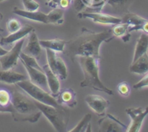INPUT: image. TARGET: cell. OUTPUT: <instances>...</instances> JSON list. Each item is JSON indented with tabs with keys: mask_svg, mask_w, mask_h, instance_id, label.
Listing matches in <instances>:
<instances>
[{
	"mask_svg": "<svg viewBox=\"0 0 148 132\" xmlns=\"http://www.w3.org/2000/svg\"><path fill=\"white\" fill-rule=\"evenodd\" d=\"M130 70L133 73L143 75L148 72V53L144 54L141 57L132 62L130 67Z\"/></svg>",
	"mask_w": 148,
	"mask_h": 132,
	"instance_id": "obj_20",
	"label": "cell"
},
{
	"mask_svg": "<svg viewBox=\"0 0 148 132\" xmlns=\"http://www.w3.org/2000/svg\"><path fill=\"white\" fill-rule=\"evenodd\" d=\"M148 51V34L143 33L139 39H137L135 49H134V56H133L132 62L138 59L140 57L147 53Z\"/></svg>",
	"mask_w": 148,
	"mask_h": 132,
	"instance_id": "obj_21",
	"label": "cell"
},
{
	"mask_svg": "<svg viewBox=\"0 0 148 132\" xmlns=\"http://www.w3.org/2000/svg\"><path fill=\"white\" fill-rule=\"evenodd\" d=\"M42 68H43V71H44L45 74H46L48 86H49V90H50L51 94L54 97H56L59 93V91H60L61 88L59 78L57 76L56 74H55L51 70V69L49 68L48 64L43 65Z\"/></svg>",
	"mask_w": 148,
	"mask_h": 132,
	"instance_id": "obj_14",
	"label": "cell"
},
{
	"mask_svg": "<svg viewBox=\"0 0 148 132\" xmlns=\"http://www.w3.org/2000/svg\"><path fill=\"white\" fill-rule=\"evenodd\" d=\"M26 79L24 74L15 72L12 70H0V83L15 85L17 83Z\"/></svg>",
	"mask_w": 148,
	"mask_h": 132,
	"instance_id": "obj_18",
	"label": "cell"
},
{
	"mask_svg": "<svg viewBox=\"0 0 148 132\" xmlns=\"http://www.w3.org/2000/svg\"><path fill=\"white\" fill-rule=\"evenodd\" d=\"M133 1L134 0H107V3L115 10L121 12L124 11L126 13L127 12H126L127 9L132 3Z\"/></svg>",
	"mask_w": 148,
	"mask_h": 132,
	"instance_id": "obj_27",
	"label": "cell"
},
{
	"mask_svg": "<svg viewBox=\"0 0 148 132\" xmlns=\"http://www.w3.org/2000/svg\"><path fill=\"white\" fill-rule=\"evenodd\" d=\"M79 18H89L96 23L105 25H116L122 22L121 17H115L111 15L101 12H79L78 15Z\"/></svg>",
	"mask_w": 148,
	"mask_h": 132,
	"instance_id": "obj_8",
	"label": "cell"
},
{
	"mask_svg": "<svg viewBox=\"0 0 148 132\" xmlns=\"http://www.w3.org/2000/svg\"><path fill=\"white\" fill-rule=\"evenodd\" d=\"M142 30H143L144 33L148 34V20L145 22V24L143 25V29H142Z\"/></svg>",
	"mask_w": 148,
	"mask_h": 132,
	"instance_id": "obj_37",
	"label": "cell"
},
{
	"mask_svg": "<svg viewBox=\"0 0 148 132\" xmlns=\"http://www.w3.org/2000/svg\"><path fill=\"white\" fill-rule=\"evenodd\" d=\"M87 7L92 9H101L107 2V0H82Z\"/></svg>",
	"mask_w": 148,
	"mask_h": 132,
	"instance_id": "obj_30",
	"label": "cell"
},
{
	"mask_svg": "<svg viewBox=\"0 0 148 132\" xmlns=\"http://www.w3.org/2000/svg\"><path fill=\"white\" fill-rule=\"evenodd\" d=\"M113 36L111 30L96 33L82 28L78 36L66 42L64 52L73 60L79 56H89L100 58V46L103 42Z\"/></svg>",
	"mask_w": 148,
	"mask_h": 132,
	"instance_id": "obj_1",
	"label": "cell"
},
{
	"mask_svg": "<svg viewBox=\"0 0 148 132\" xmlns=\"http://www.w3.org/2000/svg\"><path fill=\"white\" fill-rule=\"evenodd\" d=\"M7 52H8V50H7V49H4V48H3L2 46L0 45V57L2 56V55H5Z\"/></svg>",
	"mask_w": 148,
	"mask_h": 132,
	"instance_id": "obj_38",
	"label": "cell"
},
{
	"mask_svg": "<svg viewBox=\"0 0 148 132\" xmlns=\"http://www.w3.org/2000/svg\"><path fill=\"white\" fill-rule=\"evenodd\" d=\"M85 100L95 114L99 116L105 114L110 104L105 98L97 94H88L85 97Z\"/></svg>",
	"mask_w": 148,
	"mask_h": 132,
	"instance_id": "obj_9",
	"label": "cell"
},
{
	"mask_svg": "<svg viewBox=\"0 0 148 132\" xmlns=\"http://www.w3.org/2000/svg\"><path fill=\"white\" fill-rule=\"evenodd\" d=\"M33 30H34V28L32 27L31 26H29V25L22 26L21 28L17 30V31L10 33V35H8L6 37L2 38L1 39V41H0V44L8 45L18 41L20 39L25 37L27 35H29V33Z\"/></svg>",
	"mask_w": 148,
	"mask_h": 132,
	"instance_id": "obj_16",
	"label": "cell"
},
{
	"mask_svg": "<svg viewBox=\"0 0 148 132\" xmlns=\"http://www.w3.org/2000/svg\"><path fill=\"white\" fill-rule=\"evenodd\" d=\"M55 74L57 75L59 79L65 80L67 78L68 71L64 61L61 57L56 55V68H55Z\"/></svg>",
	"mask_w": 148,
	"mask_h": 132,
	"instance_id": "obj_25",
	"label": "cell"
},
{
	"mask_svg": "<svg viewBox=\"0 0 148 132\" xmlns=\"http://www.w3.org/2000/svg\"><path fill=\"white\" fill-rule=\"evenodd\" d=\"M23 52L27 55L33 56L36 59H38L40 57L42 52V46H40L39 39L35 30H32L29 33L28 41L27 45L23 49Z\"/></svg>",
	"mask_w": 148,
	"mask_h": 132,
	"instance_id": "obj_12",
	"label": "cell"
},
{
	"mask_svg": "<svg viewBox=\"0 0 148 132\" xmlns=\"http://www.w3.org/2000/svg\"><path fill=\"white\" fill-rule=\"evenodd\" d=\"M58 103L63 105L74 107L77 104L76 93L72 88H65L59 91L56 96Z\"/></svg>",
	"mask_w": 148,
	"mask_h": 132,
	"instance_id": "obj_19",
	"label": "cell"
},
{
	"mask_svg": "<svg viewBox=\"0 0 148 132\" xmlns=\"http://www.w3.org/2000/svg\"><path fill=\"white\" fill-rule=\"evenodd\" d=\"M20 88L12 87V116L15 121L36 123L41 115V111L37 107L34 100Z\"/></svg>",
	"mask_w": 148,
	"mask_h": 132,
	"instance_id": "obj_2",
	"label": "cell"
},
{
	"mask_svg": "<svg viewBox=\"0 0 148 132\" xmlns=\"http://www.w3.org/2000/svg\"><path fill=\"white\" fill-rule=\"evenodd\" d=\"M12 111V86L0 83V113H11Z\"/></svg>",
	"mask_w": 148,
	"mask_h": 132,
	"instance_id": "obj_10",
	"label": "cell"
},
{
	"mask_svg": "<svg viewBox=\"0 0 148 132\" xmlns=\"http://www.w3.org/2000/svg\"><path fill=\"white\" fill-rule=\"evenodd\" d=\"M126 113L131 118V123L127 128V132H139L143 125V120L148 115V106L145 108L129 107L126 109Z\"/></svg>",
	"mask_w": 148,
	"mask_h": 132,
	"instance_id": "obj_7",
	"label": "cell"
},
{
	"mask_svg": "<svg viewBox=\"0 0 148 132\" xmlns=\"http://www.w3.org/2000/svg\"><path fill=\"white\" fill-rule=\"evenodd\" d=\"M42 48L49 49L54 52H63L64 50L66 41L60 39H49V40H39Z\"/></svg>",
	"mask_w": 148,
	"mask_h": 132,
	"instance_id": "obj_22",
	"label": "cell"
},
{
	"mask_svg": "<svg viewBox=\"0 0 148 132\" xmlns=\"http://www.w3.org/2000/svg\"><path fill=\"white\" fill-rule=\"evenodd\" d=\"M74 7L77 11L80 12L82 10H83L87 7L82 0H74Z\"/></svg>",
	"mask_w": 148,
	"mask_h": 132,
	"instance_id": "obj_34",
	"label": "cell"
},
{
	"mask_svg": "<svg viewBox=\"0 0 148 132\" xmlns=\"http://www.w3.org/2000/svg\"><path fill=\"white\" fill-rule=\"evenodd\" d=\"M21 62L25 68L27 73H28L29 77H30V81L32 83L36 84L45 90L49 88L46 74H45L43 70H38L37 68H32V67H30L25 64L24 62Z\"/></svg>",
	"mask_w": 148,
	"mask_h": 132,
	"instance_id": "obj_11",
	"label": "cell"
},
{
	"mask_svg": "<svg viewBox=\"0 0 148 132\" xmlns=\"http://www.w3.org/2000/svg\"><path fill=\"white\" fill-rule=\"evenodd\" d=\"M25 10L27 11H37L38 10L40 5L35 0H22Z\"/></svg>",
	"mask_w": 148,
	"mask_h": 132,
	"instance_id": "obj_31",
	"label": "cell"
},
{
	"mask_svg": "<svg viewBox=\"0 0 148 132\" xmlns=\"http://www.w3.org/2000/svg\"><path fill=\"white\" fill-rule=\"evenodd\" d=\"M128 28V24L121 22L118 24L114 25V26L111 29V32H112L113 36L121 37L124 42H127L130 39V33L129 32Z\"/></svg>",
	"mask_w": 148,
	"mask_h": 132,
	"instance_id": "obj_23",
	"label": "cell"
},
{
	"mask_svg": "<svg viewBox=\"0 0 148 132\" xmlns=\"http://www.w3.org/2000/svg\"><path fill=\"white\" fill-rule=\"evenodd\" d=\"M72 2V0H59V7L63 9V10L67 9L71 5Z\"/></svg>",
	"mask_w": 148,
	"mask_h": 132,
	"instance_id": "obj_35",
	"label": "cell"
},
{
	"mask_svg": "<svg viewBox=\"0 0 148 132\" xmlns=\"http://www.w3.org/2000/svg\"><path fill=\"white\" fill-rule=\"evenodd\" d=\"M118 92L124 97H127L130 94V87L127 82H121L117 86Z\"/></svg>",
	"mask_w": 148,
	"mask_h": 132,
	"instance_id": "obj_32",
	"label": "cell"
},
{
	"mask_svg": "<svg viewBox=\"0 0 148 132\" xmlns=\"http://www.w3.org/2000/svg\"><path fill=\"white\" fill-rule=\"evenodd\" d=\"M123 23H126L128 24L129 32L131 31H137L143 29V25L145 24L147 19L144 18L135 13L131 12H126L121 17Z\"/></svg>",
	"mask_w": 148,
	"mask_h": 132,
	"instance_id": "obj_15",
	"label": "cell"
},
{
	"mask_svg": "<svg viewBox=\"0 0 148 132\" xmlns=\"http://www.w3.org/2000/svg\"><path fill=\"white\" fill-rule=\"evenodd\" d=\"M20 59L21 62H24L25 64L27 65L28 66L32 67V68H37L38 70H43L42 67L40 66V65L38 62L37 59L36 57L30 55H27V54L24 53L23 52H21L20 55Z\"/></svg>",
	"mask_w": 148,
	"mask_h": 132,
	"instance_id": "obj_28",
	"label": "cell"
},
{
	"mask_svg": "<svg viewBox=\"0 0 148 132\" xmlns=\"http://www.w3.org/2000/svg\"><path fill=\"white\" fill-rule=\"evenodd\" d=\"M15 85L20 88V89L23 90L26 94H28L36 101L54 107H59L62 105L58 103L56 97L52 96L41 87L32 83L30 80H23L17 83Z\"/></svg>",
	"mask_w": 148,
	"mask_h": 132,
	"instance_id": "obj_5",
	"label": "cell"
},
{
	"mask_svg": "<svg viewBox=\"0 0 148 132\" xmlns=\"http://www.w3.org/2000/svg\"><path fill=\"white\" fill-rule=\"evenodd\" d=\"M13 12L17 15L20 16L24 18H27L28 20H33L36 22H40V23L49 24L47 19V14L39 11H27L25 10H21L17 7H14L13 10Z\"/></svg>",
	"mask_w": 148,
	"mask_h": 132,
	"instance_id": "obj_17",
	"label": "cell"
},
{
	"mask_svg": "<svg viewBox=\"0 0 148 132\" xmlns=\"http://www.w3.org/2000/svg\"><path fill=\"white\" fill-rule=\"evenodd\" d=\"M77 57L84 76L80 83V86L90 87L97 91H103L109 95H113L114 92L112 90L106 86L99 78L100 58L89 56H79Z\"/></svg>",
	"mask_w": 148,
	"mask_h": 132,
	"instance_id": "obj_3",
	"label": "cell"
},
{
	"mask_svg": "<svg viewBox=\"0 0 148 132\" xmlns=\"http://www.w3.org/2000/svg\"><path fill=\"white\" fill-rule=\"evenodd\" d=\"M21 28L22 26L20 22L15 18L10 19L7 23V28L10 33H12L14 32L17 31Z\"/></svg>",
	"mask_w": 148,
	"mask_h": 132,
	"instance_id": "obj_29",
	"label": "cell"
},
{
	"mask_svg": "<svg viewBox=\"0 0 148 132\" xmlns=\"http://www.w3.org/2000/svg\"><path fill=\"white\" fill-rule=\"evenodd\" d=\"M6 1V0H0V2H2V1Z\"/></svg>",
	"mask_w": 148,
	"mask_h": 132,
	"instance_id": "obj_39",
	"label": "cell"
},
{
	"mask_svg": "<svg viewBox=\"0 0 148 132\" xmlns=\"http://www.w3.org/2000/svg\"><path fill=\"white\" fill-rule=\"evenodd\" d=\"M147 86H148V72L147 73L145 74L144 77L140 81H139L138 82L136 83L133 86V88H135V89H140V88H143L144 87Z\"/></svg>",
	"mask_w": 148,
	"mask_h": 132,
	"instance_id": "obj_33",
	"label": "cell"
},
{
	"mask_svg": "<svg viewBox=\"0 0 148 132\" xmlns=\"http://www.w3.org/2000/svg\"><path fill=\"white\" fill-rule=\"evenodd\" d=\"M34 102L42 114L46 116L56 131L64 132L66 131L69 118V110L66 107L62 105L54 107L36 100Z\"/></svg>",
	"mask_w": 148,
	"mask_h": 132,
	"instance_id": "obj_4",
	"label": "cell"
},
{
	"mask_svg": "<svg viewBox=\"0 0 148 132\" xmlns=\"http://www.w3.org/2000/svg\"><path fill=\"white\" fill-rule=\"evenodd\" d=\"M92 119V115L90 113L85 115L82 120L77 124V126L72 130L69 131V132H82V131H88V129H90V122Z\"/></svg>",
	"mask_w": 148,
	"mask_h": 132,
	"instance_id": "obj_26",
	"label": "cell"
},
{
	"mask_svg": "<svg viewBox=\"0 0 148 132\" xmlns=\"http://www.w3.org/2000/svg\"><path fill=\"white\" fill-rule=\"evenodd\" d=\"M47 1V4L50 7H59V0H46Z\"/></svg>",
	"mask_w": 148,
	"mask_h": 132,
	"instance_id": "obj_36",
	"label": "cell"
},
{
	"mask_svg": "<svg viewBox=\"0 0 148 132\" xmlns=\"http://www.w3.org/2000/svg\"><path fill=\"white\" fill-rule=\"evenodd\" d=\"M2 29H1V28H0V33H1V32H2Z\"/></svg>",
	"mask_w": 148,
	"mask_h": 132,
	"instance_id": "obj_40",
	"label": "cell"
},
{
	"mask_svg": "<svg viewBox=\"0 0 148 132\" xmlns=\"http://www.w3.org/2000/svg\"><path fill=\"white\" fill-rule=\"evenodd\" d=\"M98 123L100 126V131H121L123 128H126L122 123L111 115H108L106 117L101 118Z\"/></svg>",
	"mask_w": 148,
	"mask_h": 132,
	"instance_id": "obj_13",
	"label": "cell"
},
{
	"mask_svg": "<svg viewBox=\"0 0 148 132\" xmlns=\"http://www.w3.org/2000/svg\"><path fill=\"white\" fill-rule=\"evenodd\" d=\"M48 23L52 24H61L64 21V10L55 7L47 14Z\"/></svg>",
	"mask_w": 148,
	"mask_h": 132,
	"instance_id": "obj_24",
	"label": "cell"
},
{
	"mask_svg": "<svg viewBox=\"0 0 148 132\" xmlns=\"http://www.w3.org/2000/svg\"><path fill=\"white\" fill-rule=\"evenodd\" d=\"M25 38L17 41L11 50L8 51L5 55L0 57V65L1 70H12L17 65L20 59V55L22 52Z\"/></svg>",
	"mask_w": 148,
	"mask_h": 132,
	"instance_id": "obj_6",
	"label": "cell"
}]
</instances>
